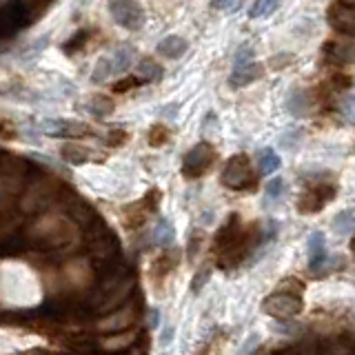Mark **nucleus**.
<instances>
[{
    "label": "nucleus",
    "mask_w": 355,
    "mask_h": 355,
    "mask_svg": "<svg viewBox=\"0 0 355 355\" xmlns=\"http://www.w3.org/2000/svg\"><path fill=\"white\" fill-rule=\"evenodd\" d=\"M282 193H284V180L282 178H273V180L266 184V198L277 200V198H282Z\"/></svg>",
    "instance_id": "9b49d317"
},
{
    "label": "nucleus",
    "mask_w": 355,
    "mask_h": 355,
    "mask_svg": "<svg viewBox=\"0 0 355 355\" xmlns=\"http://www.w3.org/2000/svg\"><path fill=\"white\" fill-rule=\"evenodd\" d=\"M277 7H280V0H255L251 7V16L253 18L266 16V14H271V11H275Z\"/></svg>",
    "instance_id": "9d476101"
},
{
    "label": "nucleus",
    "mask_w": 355,
    "mask_h": 355,
    "mask_svg": "<svg viewBox=\"0 0 355 355\" xmlns=\"http://www.w3.org/2000/svg\"><path fill=\"white\" fill-rule=\"evenodd\" d=\"M258 164L262 173H275L280 169V155H277L273 149H260L258 151Z\"/></svg>",
    "instance_id": "6e6552de"
},
{
    "label": "nucleus",
    "mask_w": 355,
    "mask_h": 355,
    "mask_svg": "<svg viewBox=\"0 0 355 355\" xmlns=\"http://www.w3.org/2000/svg\"><path fill=\"white\" fill-rule=\"evenodd\" d=\"M187 40L180 38V36H166L164 40L158 42V51L164 55V58L169 60H175V58H182V55L187 53Z\"/></svg>",
    "instance_id": "423d86ee"
},
{
    "label": "nucleus",
    "mask_w": 355,
    "mask_h": 355,
    "mask_svg": "<svg viewBox=\"0 0 355 355\" xmlns=\"http://www.w3.org/2000/svg\"><path fill=\"white\" fill-rule=\"evenodd\" d=\"M269 313L273 315H280V318H288L300 311V302L288 295H273L271 300H266V306H264Z\"/></svg>",
    "instance_id": "39448f33"
},
{
    "label": "nucleus",
    "mask_w": 355,
    "mask_h": 355,
    "mask_svg": "<svg viewBox=\"0 0 355 355\" xmlns=\"http://www.w3.org/2000/svg\"><path fill=\"white\" fill-rule=\"evenodd\" d=\"M333 229H336L338 233H349L355 229V214L353 211H344V214H340L336 220H333Z\"/></svg>",
    "instance_id": "1a4fd4ad"
},
{
    "label": "nucleus",
    "mask_w": 355,
    "mask_h": 355,
    "mask_svg": "<svg viewBox=\"0 0 355 355\" xmlns=\"http://www.w3.org/2000/svg\"><path fill=\"white\" fill-rule=\"evenodd\" d=\"M142 71L147 73L149 78H155V76H160V69H158V67H155L153 62H144V64H142Z\"/></svg>",
    "instance_id": "4468645a"
},
{
    "label": "nucleus",
    "mask_w": 355,
    "mask_h": 355,
    "mask_svg": "<svg viewBox=\"0 0 355 355\" xmlns=\"http://www.w3.org/2000/svg\"><path fill=\"white\" fill-rule=\"evenodd\" d=\"M306 249H309V262H311V269H318L320 262H324V233H311V238L306 242Z\"/></svg>",
    "instance_id": "0eeeda50"
},
{
    "label": "nucleus",
    "mask_w": 355,
    "mask_h": 355,
    "mask_svg": "<svg viewBox=\"0 0 355 355\" xmlns=\"http://www.w3.org/2000/svg\"><path fill=\"white\" fill-rule=\"evenodd\" d=\"M342 114L347 116V120L355 122V96H349V98L342 103Z\"/></svg>",
    "instance_id": "f8f14e48"
},
{
    "label": "nucleus",
    "mask_w": 355,
    "mask_h": 355,
    "mask_svg": "<svg viewBox=\"0 0 355 355\" xmlns=\"http://www.w3.org/2000/svg\"><path fill=\"white\" fill-rule=\"evenodd\" d=\"M211 160H214V151H211L207 144H200V147H196L191 153L187 155L184 169L191 171L189 175H200L211 164Z\"/></svg>",
    "instance_id": "7ed1b4c3"
},
{
    "label": "nucleus",
    "mask_w": 355,
    "mask_h": 355,
    "mask_svg": "<svg viewBox=\"0 0 355 355\" xmlns=\"http://www.w3.org/2000/svg\"><path fill=\"white\" fill-rule=\"evenodd\" d=\"M171 338H173V327H166L162 331V336H160V344L162 347H166V344H171Z\"/></svg>",
    "instance_id": "2eb2a0df"
},
{
    "label": "nucleus",
    "mask_w": 355,
    "mask_h": 355,
    "mask_svg": "<svg viewBox=\"0 0 355 355\" xmlns=\"http://www.w3.org/2000/svg\"><path fill=\"white\" fill-rule=\"evenodd\" d=\"M158 240L160 242H171L173 240V229L169 222H160V227H158Z\"/></svg>",
    "instance_id": "ddd939ff"
},
{
    "label": "nucleus",
    "mask_w": 355,
    "mask_h": 355,
    "mask_svg": "<svg viewBox=\"0 0 355 355\" xmlns=\"http://www.w3.org/2000/svg\"><path fill=\"white\" fill-rule=\"evenodd\" d=\"M236 0H211V7H216V9H229Z\"/></svg>",
    "instance_id": "dca6fc26"
},
{
    "label": "nucleus",
    "mask_w": 355,
    "mask_h": 355,
    "mask_svg": "<svg viewBox=\"0 0 355 355\" xmlns=\"http://www.w3.org/2000/svg\"><path fill=\"white\" fill-rule=\"evenodd\" d=\"M260 76H262V64L247 60V62H238L236 64V69H233L229 80H231L233 87H244V85L253 83L255 78H260Z\"/></svg>",
    "instance_id": "20e7f679"
},
{
    "label": "nucleus",
    "mask_w": 355,
    "mask_h": 355,
    "mask_svg": "<svg viewBox=\"0 0 355 355\" xmlns=\"http://www.w3.org/2000/svg\"><path fill=\"white\" fill-rule=\"evenodd\" d=\"M222 180H225V184L233 187V189H240L247 184L251 178H249V166H247V160L242 158H233L227 169H225V175H222Z\"/></svg>",
    "instance_id": "f03ea898"
},
{
    "label": "nucleus",
    "mask_w": 355,
    "mask_h": 355,
    "mask_svg": "<svg viewBox=\"0 0 355 355\" xmlns=\"http://www.w3.org/2000/svg\"><path fill=\"white\" fill-rule=\"evenodd\" d=\"M111 14H114L118 25H122L125 29H140L144 22L142 9L133 0H114L111 3Z\"/></svg>",
    "instance_id": "f257e3e1"
}]
</instances>
